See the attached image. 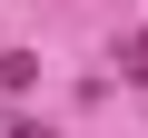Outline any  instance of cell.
<instances>
[{
  "label": "cell",
  "mask_w": 148,
  "mask_h": 138,
  "mask_svg": "<svg viewBox=\"0 0 148 138\" xmlns=\"http://www.w3.org/2000/svg\"><path fill=\"white\" fill-rule=\"evenodd\" d=\"M0 89H10V99L40 89V49H0Z\"/></svg>",
  "instance_id": "cell-1"
},
{
  "label": "cell",
  "mask_w": 148,
  "mask_h": 138,
  "mask_svg": "<svg viewBox=\"0 0 148 138\" xmlns=\"http://www.w3.org/2000/svg\"><path fill=\"white\" fill-rule=\"evenodd\" d=\"M119 69H128V89H148V30H128V49H119Z\"/></svg>",
  "instance_id": "cell-2"
}]
</instances>
